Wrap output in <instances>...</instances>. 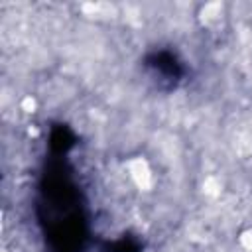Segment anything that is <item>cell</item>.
<instances>
[{
  "instance_id": "1",
  "label": "cell",
  "mask_w": 252,
  "mask_h": 252,
  "mask_svg": "<svg viewBox=\"0 0 252 252\" xmlns=\"http://www.w3.org/2000/svg\"><path fill=\"white\" fill-rule=\"evenodd\" d=\"M146 69L152 77V81L159 87H175L177 81L183 77V69L181 65L175 61V57L167 51H158L152 53L146 59Z\"/></svg>"
}]
</instances>
